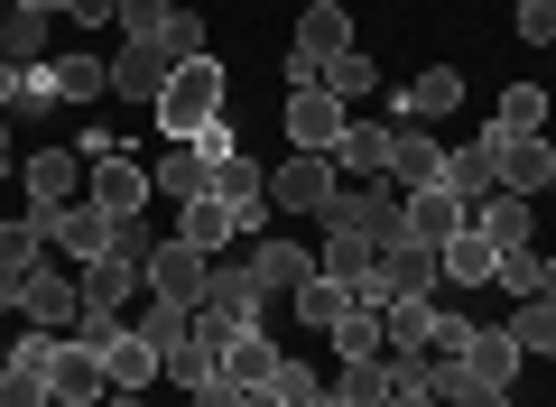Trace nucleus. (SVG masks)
Returning a JSON list of instances; mask_svg holds the SVG:
<instances>
[{
	"label": "nucleus",
	"instance_id": "obj_13",
	"mask_svg": "<svg viewBox=\"0 0 556 407\" xmlns=\"http://www.w3.org/2000/svg\"><path fill=\"white\" fill-rule=\"evenodd\" d=\"M241 269H251L260 296H298L306 278H316V251H298V241H251V259H241Z\"/></svg>",
	"mask_w": 556,
	"mask_h": 407
},
{
	"label": "nucleus",
	"instance_id": "obj_18",
	"mask_svg": "<svg viewBox=\"0 0 556 407\" xmlns=\"http://www.w3.org/2000/svg\"><path fill=\"white\" fill-rule=\"evenodd\" d=\"M343 47H353V10H343V0H306L298 10V56H343Z\"/></svg>",
	"mask_w": 556,
	"mask_h": 407
},
{
	"label": "nucleus",
	"instance_id": "obj_51",
	"mask_svg": "<svg viewBox=\"0 0 556 407\" xmlns=\"http://www.w3.org/2000/svg\"><path fill=\"white\" fill-rule=\"evenodd\" d=\"M232 407H278V389L260 380V389H232Z\"/></svg>",
	"mask_w": 556,
	"mask_h": 407
},
{
	"label": "nucleus",
	"instance_id": "obj_52",
	"mask_svg": "<svg viewBox=\"0 0 556 407\" xmlns=\"http://www.w3.org/2000/svg\"><path fill=\"white\" fill-rule=\"evenodd\" d=\"M186 407H232V380H214V389H195Z\"/></svg>",
	"mask_w": 556,
	"mask_h": 407
},
{
	"label": "nucleus",
	"instance_id": "obj_39",
	"mask_svg": "<svg viewBox=\"0 0 556 407\" xmlns=\"http://www.w3.org/2000/svg\"><path fill=\"white\" fill-rule=\"evenodd\" d=\"M167 380H177V389H186V398H195V389H214V380H223V352H204V343H195V333H186V343H177V352H167Z\"/></svg>",
	"mask_w": 556,
	"mask_h": 407
},
{
	"label": "nucleus",
	"instance_id": "obj_44",
	"mask_svg": "<svg viewBox=\"0 0 556 407\" xmlns=\"http://www.w3.org/2000/svg\"><path fill=\"white\" fill-rule=\"evenodd\" d=\"M159 47H167V65H186V56H204V20H195V10H186V0H177V10H167V28H159Z\"/></svg>",
	"mask_w": 556,
	"mask_h": 407
},
{
	"label": "nucleus",
	"instance_id": "obj_2",
	"mask_svg": "<svg viewBox=\"0 0 556 407\" xmlns=\"http://www.w3.org/2000/svg\"><path fill=\"white\" fill-rule=\"evenodd\" d=\"M427 288H445V251H417V241H399V251L371 259V278L353 288V306L390 315V306H408V296H427Z\"/></svg>",
	"mask_w": 556,
	"mask_h": 407
},
{
	"label": "nucleus",
	"instance_id": "obj_25",
	"mask_svg": "<svg viewBox=\"0 0 556 407\" xmlns=\"http://www.w3.org/2000/svg\"><path fill=\"white\" fill-rule=\"evenodd\" d=\"M343 306H353V288H343V278H325V269L306 278L298 296H288V315H298L306 333H334V325H343Z\"/></svg>",
	"mask_w": 556,
	"mask_h": 407
},
{
	"label": "nucleus",
	"instance_id": "obj_22",
	"mask_svg": "<svg viewBox=\"0 0 556 407\" xmlns=\"http://www.w3.org/2000/svg\"><path fill=\"white\" fill-rule=\"evenodd\" d=\"M334 343V361H390V325H380L371 306H343V325L325 333Z\"/></svg>",
	"mask_w": 556,
	"mask_h": 407
},
{
	"label": "nucleus",
	"instance_id": "obj_46",
	"mask_svg": "<svg viewBox=\"0 0 556 407\" xmlns=\"http://www.w3.org/2000/svg\"><path fill=\"white\" fill-rule=\"evenodd\" d=\"M510 28H519L529 47H556V0H519V10H510Z\"/></svg>",
	"mask_w": 556,
	"mask_h": 407
},
{
	"label": "nucleus",
	"instance_id": "obj_35",
	"mask_svg": "<svg viewBox=\"0 0 556 407\" xmlns=\"http://www.w3.org/2000/svg\"><path fill=\"white\" fill-rule=\"evenodd\" d=\"M102 370H112V389H149V380H167V361L139 343V333H121V343L102 352Z\"/></svg>",
	"mask_w": 556,
	"mask_h": 407
},
{
	"label": "nucleus",
	"instance_id": "obj_38",
	"mask_svg": "<svg viewBox=\"0 0 556 407\" xmlns=\"http://www.w3.org/2000/svg\"><path fill=\"white\" fill-rule=\"evenodd\" d=\"M0 56L10 65H47V20L38 10H10V20H0Z\"/></svg>",
	"mask_w": 556,
	"mask_h": 407
},
{
	"label": "nucleus",
	"instance_id": "obj_16",
	"mask_svg": "<svg viewBox=\"0 0 556 407\" xmlns=\"http://www.w3.org/2000/svg\"><path fill=\"white\" fill-rule=\"evenodd\" d=\"M20 176H28V204H84V157L75 149H38Z\"/></svg>",
	"mask_w": 556,
	"mask_h": 407
},
{
	"label": "nucleus",
	"instance_id": "obj_8",
	"mask_svg": "<svg viewBox=\"0 0 556 407\" xmlns=\"http://www.w3.org/2000/svg\"><path fill=\"white\" fill-rule=\"evenodd\" d=\"M482 149H492V167H501V186H510V194H547V176H556V139L547 130H538V139L482 130Z\"/></svg>",
	"mask_w": 556,
	"mask_h": 407
},
{
	"label": "nucleus",
	"instance_id": "obj_7",
	"mask_svg": "<svg viewBox=\"0 0 556 407\" xmlns=\"http://www.w3.org/2000/svg\"><path fill=\"white\" fill-rule=\"evenodd\" d=\"M390 186H399V194L445 186V139H437V130H408V120H390Z\"/></svg>",
	"mask_w": 556,
	"mask_h": 407
},
{
	"label": "nucleus",
	"instance_id": "obj_56",
	"mask_svg": "<svg viewBox=\"0 0 556 407\" xmlns=\"http://www.w3.org/2000/svg\"><path fill=\"white\" fill-rule=\"evenodd\" d=\"M547 204H556V176H547Z\"/></svg>",
	"mask_w": 556,
	"mask_h": 407
},
{
	"label": "nucleus",
	"instance_id": "obj_33",
	"mask_svg": "<svg viewBox=\"0 0 556 407\" xmlns=\"http://www.w3.org/2000/svg\"><path fill=\"white\" fill-rule=\"evenodd\" d=\"M278 361H288V352H278L269 333H241V343L223 352V380H232V389H260V380H278Z\"/></svg>",
	"mask_w": 556,
	"mask_h": 407
},
{
	"label": "nucleus",
	"instance_id": "obj_34",
	"mask_svg": "<svg viewBox=\"0 0 556 407\" xmlns=\"http://www.w3.org/2000/svg\"><path fill=\"white\" fill-rule=\"evenodd\" d=\"M492 186H501V167H492V149H482V139L445 149V194H464V204H473V194H492Z\"/></svg>",
	"mask_w": 556,
	"mask_h": 407
},
{
	"label": "nucleus",
	"instance_id": "obj_19",
	"mask_svg": "<svg viewBox=\"0 0 556 407\" xmlns=\"http://www.w3.org/2000/svg\"><path fill=\"white\" fill-rule=\"evenodd\" d=\"M464 380H492V389L519 380V343H510V325H473V343H464Z\"/></svg>",
	"mask_w": 556,
	"mask_h": 407
},
{
	"label": "nucleus",
	"instance_id": "obj_12",
	"mask_svg": "<svg viewBox=\"0 0 556 407\" xmlns=\"http://www.w3.org/2000/svg\"><path fill=\"white\" fill-rule=\"evenodd\" d=\"M204 194H214V204H232L241 232H260V222H269V167H251V157H223Z\"/></svg>",
	"mask_w": 556,
	"mask_h": 407
},
{
	"label": "nucleus",
	"instance_id": "obj_32",
	"mask_svg": "<svg viewBox=\"0 0 556 407\" xmlns=\"http://www.w3.org/2000/svg\"><path fill=\"white\" fill-rule=\"evenodd\" d=\"M130 333H139V343H149V352H159V361H167V352H177L186 333H195V306H167V296H149Z\"/></svg>",
	"mask_w": 556,
	"mask_h": 407
},
{
	"label": "nucleus",
	"instance_id": "obj_49",
	"mask_svg": "<svg viewBox=\"0 0 556 407\" xmlns=\"http://www.w3.org/2000/svg\"><path fill=\"white\" fill-rule=\"evenodd\" d=\"M65 20H75V28H112L121 0H65Z\"/></svg>",
	"mask_w": 556,
	"mask_h": 407
},
{
	"label": "nucleus",
	"instance_id": "obj_6",
	"mask_svg": "<svg viewBox=\"0 0 556 407\" xmlns=\"http://www.w3.org/2000/svg\"><path fill=\"white\" fill-rule=\"evenodd\" d=\"M464 222H473L492 251H529V232H538V204L529 194H510V186H492V194H473L464 204Z\"/></svg>",
	"mask_w": 556,
	"mask_h": 407
},
{
	"label": "nucleus",
	"instance_id": "obj_53",
	"mask_svg": "<svg viewBox=\"0 0 556 407\" xmlns=\"http://www.w3.org/2000/svg\"><path fill=\"white\" fill-rule=\"evenodd\" d=\"M10 10H38V20H56V10H65V0H10Z\"/></svg>",
	"mask_w": 556,
	"mask_h": 407
},
{
	"label": "nucleus",
	"instance_id": "obj_1",
	"mask_svg": "<svg viewBox=\"0 0 556 407\" xmlns=\"http://www.w3.org/2000/svg\"><path fill=\"white\" fill-rule=\"evenodd\" d=\"M223 102H232V75H223V56H186L177 75H167V93H159V130L167 139H195L204 120H223Z\"/></svg>",
	"mask_w": 556,
	"mask_h": 407
},
{
	"label": "nucleus",
	"instance_id": "obj_15",
	"mask_svg": "<svg viewBox=\"0 0 556 407\" xmlns=\"http://www.w3.org/2000/svg\"><path fill=\"white\" fill-rule=\"evenodd\" d=\"M75 315H84V288L56 278V259H38V278H28V325L38 333H75Z\"/></svg>",
	"mask_w": 556,
	"mask_h": 407
},
{
	"label": "nucleus",
	"instance_id": "obj_42",
	"mask_svg": "<svg viewBox=\"0 0 556 407\" xmlns=\"http://www.w3.org/2000/svg\"><path fill=\"white\" fill-rule=\"evenodd\" d=\"M0 407H56L47 370H28V361H0Z\"/></svg>",
	"mask_w": 556,
	"mask_h": 407
},
{
	"label": "nucleus",
	"instance_id": "obj_55",
	"mask_svg": "<svg viewBox=\"0 0 556 407\" xmlns=\"http://www.w3.org/2000/svg\"><path fill=\"white\" fill-rule=\"evenodd\" d=\"M316 407H334V389H325V398H316Z\"/></svg>",
	"mask_w": 556,
	"mask_h": 407
},
{
	"label": "nucleus",
	"instance_id": "obj_17",
	"mask_svg": "<svg viewBox=\"0 0 556 407\" xmlns=\"http://www.w3.org/2000/svg\"><path fill=\"white\" fill-rule=\"evenodd\" d=\"M455 232H464V194H445V186L408 194V241H417V251H445Z\"/></svg>",
	"mask_w": 556,
	"mask_h": 407
},
{
	"label": "nucleus",
	"instance_id": "obj_30",
	"mask_svg": "<svg viewBox=\"0 0 556 407\" xmlns=\"http://www.w3.org/2000/svg\"><path fill=\"white\" fill-rule=\"evenodd\" d=\"M334 407H390V361H334Z\"/></svg>",
	"mask_w": 556,
	"mask_h": 407
},
{
	"label": "nucleus",
	"instance_id": "obj_36",
	"mask_svg": "<svg viewBox=\"0 0 556 407\" xmlns=\"http://www.w3.org/2000/svg\"><path fill=\"white\" fill-rule=\"evenodd\" d=\"M371 241H362V232H325V251H316V269L325 278H343V288H362V278H371Z\"/></svg>",
	"mask_w": 556,
	"mask_h": 407
},
{
	"label": "nucleus",
	"instance_id": "obj_21",
	"mask_svg": "<svg viewBox=\"0 0 556 407\" xmlns=\"http://www.w3.org/2000/svg\"><path fill=\"white\" fill-rule=\"evenodd\" d=\"M75 288H84V306H112V315H121L139 288H149V278H139L130 259H84V269H75Z\"/></svg>",
	"mask_w": 556,
	"mask_h": 407
},
{
	"label": "nucleus",
	"instance_id": "obj_4",
	"mask_svg": "<svg viewBox=\"0 0 556 407\" xmlns=\"http://www.w3.org/2000/svg\"><path fill=\"white\" fill-rule=\"evenodd\" d=\"M149 194H159V176L139 167L130 149H112V157H93V167H84V204H102L112 222H130L139 204H149Z\"/></svg>",
	"mask_w": 556,
	"mask_h": 407
},
{
	"label": "nucleus",
	"instance_id": "obj_57",
	"mask_svg": "<svg viewBox=\"0 0 556 407\" xmlns=\"http://www.w3.org/2000/svg\"><path fill=\"white\" fill-rule=\"evenodd\" d=\"M186 10H204V0H186Z\"/></svg>",
	"mask_w": 556,
	"mask_h": 407
},
{
	"label": "nucleus",
	"instance_id": "obj_31",
	"mask_svg": "<svg viewBox=\"0 0 556 407\" xmlns=\"http://www.w3.org/2000/svg\"><path fill=\"white\" fill-rule=\"evenodd\" d=\"M492 259H501V251L473 232V222H464V232L445 241V288H492Z\"/></svg>",
	"mask_w": 556,
	"mask_h": 407
},
{
	"label": "nucleus",
	"instance_id": "obj_5",
	"mask_svg": "<svg viewBox=\"0 0 556 407\" xmlns=\"http://www.w3.org/2000/svg\"><path fill=\"white\" fill-rule=\"evenodd\" d=\"M204 288H214V259H204L195 241H159V251H149V296H167V306H204Z\"/></svg>",
	"mask_w": 556,
	"mask_h": 407
},
{
	"label": "nucleus",
	"instance_id": "obj_43",
	"mask_svg": "<svg viewBox=\"0 0 556 407\" xmlns=\"http://www.w3.org/2000/svg\"><path fill=\"white\" fill-rule=\"evenodd\" d=\"M325 93H334V102H362V93H371V56H353V47L325 56Z\"/></svg>",
	"mask_w": 556,
	"mask_h": 407
},
{
	"label": "nucleus",
	"instance_id": "obj_24",
	"mask_svg": "<svg viewBox=\"0 0 556 407\" xmlns=\"http://www.w3.org/2000/svg\"><path fill=\"white\" fill-rule=\"evenodd\" d=\"M149 176H159V194H167V204H195V194L214 186V157H204V149H186V139H177V149H167V157H159Z\"/></svg>",
	"mask_w": 556,
	"mask_h": 407
},
{
	"label": "nucleus",
	"instance_id": "obj_26",
	"mask_svg": "<svg viewBox=\"0 0 556 407\" xmlns=\"http://www.w3.org/2000/svg\"><path fill=\"white\" fill-rule=\"evenodd\" d=\"M204 306H214L223 325H241V333H260V306H269V296L251 288V269H214V288H204Z\"/></svg>",
	"mask_w": 556,
	"mask_h": 407
},
{
	"label": "nucleus",
	"instance_id": "obj_48",
	"mask_svg": "<svg viewBox=\"0 0 556 407\" xmlns=\"http://www.w3.org/2000/svg\"><path fill=\"white\" fill-rule=\"evenodd\" d=\"M390 407H445L437 380H408V370H390Z\"/></svg>",
	"mask_w": 556,
	"mask_h": 407
},
{
	"label": "nucleus",
	"instance_id": "obj_50",
	"mask_svg": "<svg viewBox=\"0 0 556 407\" xmlns=\"http://www.w3.org/2000/svg\"><path fill=\"white\" fill-rule=\"evenodd\" d=\"M20 84H28V65H10V56H0V112L20 102Z\"/></svg>",
	"mask_w": 556,
	"mask_h": 407
},
{
	"label": "nucleus",
	"instance_id": "obj_40",
	"mask_svg": "<svg viewBox=\"0 0 556 407\" xmlns=\"http://www.w3.org/2000/svg\"><path fill=\"white\" fill-rule=\"evenodd\" d=\"M510 343H519V352H556V296H519Z\"/></svg>",
	"mask_w": 556,
	"mask_h": 407
},
{
	"label": "nucleus",
	"instance_id": "obj_41",
	"mask_svg": "<svg viewBox=\"0 0 556 407\" xmlns=\"http://www.w3.org/2000/svg\"><path fill=\"white\" fill-rule=\"evenodd\" d=\"M47 259V232L38 222H0V278H28Z\"/></svg>",
	"mask_w": 556,
	"mask_h": 407
},
{
	"label": "nucleus",
	"instance_id": "obj_23",
	"mask_svg": "<svg viewBox=\"0 0 556 407\" xmlns=\"http://www.w3.org/2000/svg\"><path fill=\"white\" fill-rule=\"evenodd\" d=\"M56 251L75 259V269H84V259H102V251H112V214H102V204H65V222H56Z\"/></svg>",
	"mask_w": 556,
	"mask_h": 407
},
{
	"label": "nucleus",
	"instance_id": "obj_54",
	"mask_svg": "<svg viewBox=\"0 0 556 407\" xmlns=\"http://www.w3.org/2000/svg\"><path fill=\"white\" fill-rule=\"evenodd\" d=\"M10 130H20V120H10V112H0V167H10Z\"/></svg>",
	"mask_w": 556,
	"mask_h": 407
},
{
	"label": "nucleus",
	"instance_id": "obj_20",
	"mask_svg": "<svg viewBox=\"0 0 556 407\" xmlns=\"http://www.w3.org/2000/svg\"><path fill=\"white\" fill-rule=\"evenodd\" d=\"M47 84H56V102H102L112 93V56H47Z\"/></svg>",
	"mask_w": 556,
	"mask_h": 407
},
{
	"label": "nucleus",
	"instance_id": "obj_58",
	"mask_svg": "<svg viewBox=\"0 0 556 407\" xmlns=\"http://www.w3.org/2000/svg\"><path fill=\"white\" fill-rule=\"evenodd\" d=\"M547 361H556V352H547Z\"/></svg>",
	"mask_w": 556,
	"mask_h": 407
},
{
	"label": "nucleus",
	"instance_id": "obj_14",
	"mask_svg": "<svg viewBox=\"0 0 556 407\" xmlns=\"http://www.w3.org/2000/svg\"><path fill=\"white\" fill-rule=\"evenodd\" d=\"M343 120H353V102H334L325 84H306V93H288V139L298 149H334Z\"/></svg>",
	"mask_w": 556,
	"mask_h": 407
},
{
	"label": "nucleus",
	"instance_id": "obj_45",
	"mask_svg": "<svg viewBox=\"0 0 556 407\" xmlns=\"http://www.w3.org/2000/svg\"><path fill=\"white\" fill-rule=\"evenodd\" d=\"M269 389H278V407H316V398H325V380H316L306 361H278V380H269Z\"/></svg>",
	"mask_w": 556,
	"mask_h": 407
},
{
	"label": "nucleus",
	"instance_id": "obj_9",
	"mask_svg": "<svg viewBox=\"0 0 556 407\" xmlns=\"http://www.w3.org/2000/svg\"><path fill=\"white\" fill-rule=\"evenodd\" d=\"M47 389H56V407H102V398H112V370H102L93 343H75V333H65V343H56V370H47Z\"/></svg>",
	"mask_w": 556,
	"mask_h": 407
},
{
	"label": "nucleus",
	"instance_id": "obj_3",
	"mask_svg": "<svg viewBox=\"0 0 556 407\" xmlns=\"http://www.w3.org/2000/svg\"><path fill=\"white\" fill-rule=\"evenodd\" d=\"M334 194H343V167H334L325 149H298L288 167L269 176V204H278V214H325Z\"/></svg>",
	"mask_w": 556,
	"mask_h": 407
},
{
	"label": "nucleus",
	"instance_id": "obj_27",
	"mask_svg": "<svg viewBox=\"0 0 556 407\" xmlns=\"http://www.w3.org/2000/svg\"><path fill=\"white\" fill-rule=\"evenodd\" d=\"M455 102H464V75H455V65H427V75L399 93V112H408V120H445Z\"/></svg>",
	"mask_w": 556,
	"mask_h": 407
},
{
	"label": "nucleus",
	"instance_id": "obj_28",
	"mask_svg": "<svg viewBox=\"0 0 556 407\" xmlns=\"http://www.w3.org/2000/svg\"><path fill=\"white\" fill-rule=\"evenodd\" d=\"M492 130H501V139H538V130H547V84H501Z\"/></svg>",
	"mask_w": 556,
	"mask_h": 407
},
{
	"label": "nucleus",
	"instance_id": "obj_37",
	"mask_svg": "<svg viewBox=\"0 0 556 407\" xmlns=\"http://www.w3.org/2000/svg\"><path fill=\"white\" fill-rule=\"evenodd\" d=\"M547 269H556V259H538V251H501L492 259V288L519 306V296H547Z\"/></svg>",
	"mask_w": 556,
	"mask_h": 407
},
{
	"label": "nucleus",
	"instance_id": "obj_29",
	"mask_svg": "<svg viewBox=\"0 0 556 407\" xmlns=\"http://www.w3.org/2000/svg\"><path fill=\"white\" fill-rule=\"evenodd\" d=\"M177 241H195V251L214 259L223 241H241V222H232V204H214V194H195V204L177 214Z\"/></svg>",
	"mask_w": 556,
	"mask_h": 407
},
{
	"label": "nucleus",
	"instance_id": "obj_10",
	"mask_svg": "<svg viewBox=\"0 0 556 407\" xmlns=\"http://www.w3.org/2000/svg\"><path fill=\"white\" fill-rule=\"evenodd\" d=\"M167 75H177V65H167V47H159V38H130V47L112 56V93H121V102H139V112H159Z\"/></svg>",
	"mask_w": 556,
	"mask_h": 407
},
{
	"label": "nucleus",
	"instance_id": "obj_47",
	"mask_svg": "<svg viewBox=\"0 0 556 407\" xmlns=\"http://www.w3.org/2000/svg\"><path fill=\"white\" fill-rule=\"evenodd\" d=\"M186 149H204V157H214V167H223V157H241V139H232V112H223V120H204V130L186 139Z\"/></svg>",
	"mask_w": 556,
	"mask_h": 407
},
{
	"label": "nucleus",
	"instance_id": "obj_11",
	"mask_svg": "<svg viewBox=\"0 0 556 407\" xmlns=\"http://www.w3.org/2000/svg\"><path fill=\"white\" fill-rule=\"evenodd\" d=\"M325 157L343 167V186H380L390 176V120H343V139Z\"/></svg>",
	"mask_w": 556,
	"mask_h": 407
}]
</instances>
